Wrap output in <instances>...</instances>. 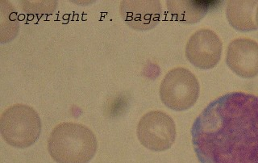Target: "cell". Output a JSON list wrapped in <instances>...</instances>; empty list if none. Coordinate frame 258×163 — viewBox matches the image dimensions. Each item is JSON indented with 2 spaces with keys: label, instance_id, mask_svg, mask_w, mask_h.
Listing matches in <instances>:
<instances>
[{
  "label": "cell",
  "instance_id": "1",
  "mask_svg": "<svg viewBox=\"0 0 258 163\" xmlns=\"http://www.w3.org/2000/svg\"><path fill=\"white\" fill-rule=\"evenodd\" d=\"M200 163H258V96L232 92L212 101L194 122Z\"/></svg>",
  "mask_w": 258,
  "mask_h": 163
},
{
  "label": "cell",
  "instance_id": "2",
  "mask_svg": "<svg viewBox=\"0 0 258 163\" xmlns=\"http://www.w3.org/2000/svg\"><path fill=\"white\" fill-rule=\"evenodd\" d=\"M97 148L95 134L81 124H59L48 137V153L57 163H88L95 155Z\"/></svg>",
  "mask_w": 258,
  "mask_h": 163
},
{
  "label": "cell",
  "instance_id": "3",
  "mask_svg": "<svg viewBox=\"0 0 258 163\" xmlns=\"http://www.w3.org/2000/svg\"><path fill=\"white\" fill-rule=\"evenodd\" d=\"M0 132L8 145L25 149L33 145L40 137L41 121L38 113L30 106L15 104L3 113Z\"/></svg>",
  "mask_w": 258,
  "mask_h": 163
},
{
  "label": "cell",
  "instance_id": "4",
  "mask_svg": "<svg viewBox=\"0 0 258 163\" xmlns=\"http://www.w3.org/2000/svg\"><path fill=\"white\" fill-rule=\"evenodd\" d=\"M200 83L196 75L187 69L177 67L166 74L161 87L162 103L173 111L190 108L200 96Z\"/></svg>",
  "mask_w": 258,
  "mask_h": 163
},
{
  "label": "cell",
  "instance_id": "5",
  "mask_svg": "<svg viewBox=\"0 0 258 163\" xmlns=\"http://www.w3.org/2000/svg\"><path fill=\"white\" fill-rule=\"evenodd\" d=\"M137 133L144 147L152 151H165L175 141V123L163 112H149L140 120Z\"/></svg>",
  "mask_w": 258,
  "mask_h": 163
},
{
  "label": "cell",
  "instance_id": "6",
  "mask_svg": "<svg viewBox=\"0 0 258 163\" xmlns=\"http://www.w3.org/2000/svg\"><path fill=\"white\" fill-rule=\"evenodd\" d=\"M223 44L216 32L200 29L189 37L185 46V57L196 68H214L221 59Z\"/></svg>",
  "mask_w": 258,
  "mask_h": 163
},
{
  "label": "cell",
  "instance_id": "7",
  "mask_svg": "<svg viewBox=\"0 0 258 163\" xmlns=\"http://www.w3.org/2000/svg\"><path fill=\"white\" fill-rule=\"evenodd\" d=\"M226 63L232 71L243 79H252L258 75V43L243 37L230 43Z\"/></svg>",
  "mask_w": 258,
  "mask_h": 163
},
{
  "label": "cell",
  "instance_id": "8",
  "mask_svg": "<svg viewBox=\"0 0 258 163\" xmlns=\"http://www.w3.org/2000/svg\"><path fill=\"white\" fill-rule=\"evenodd\" d=\"M121 17L135 30H150L157 26L162 14L158 0H124L120 4Z\"/></svg>",
  "mask_w": 258,
  "mask_h": 163
},
{
  "label": "cell",
  "instance_id": "9",
  "mask_svg": "<svg viewBox=\"0 0 258 163\" xmlns=\"http://www.w3.org/2000/svg\"><path fill=\"white\" fill-rule=\"evenodd\" d=\"M214 5L208 1H189V0H169L167 8L173 20L184 24L200 22Z\"/></svg>",
  "mask_w": 258,
  "mask_h": 163
},
{
  "label": "cell",
  "instance_id": "10",
  "mask_svg": "<svg viewBox=\"0 0 258 163\" xmlns=\"http://www.w3.org/2000/svg\"><path fill=\"white\" fill-rule=\"evenodd\" d=\"M256 1H229L227 6V18L235 29L249 32L257 29L254 21Z\"/></svg>",
  "mask_w": 258,
  "mask_h": 163
},
{
  "label": "cell",
  "instance_id": "11",
  "mask_svg": "<svg viewBox=\"0 0 258 163\" xmlns=\"http://www.w3.org/2000/svg\"><path fill=\"white\" fill-rule=\"evenodd\" d=\"M256 23L257 24V27H258V7L257 8H256Z\"/></svg>",
  "mask_w": 258,
  "mask_h": 163
}]
</instances>
